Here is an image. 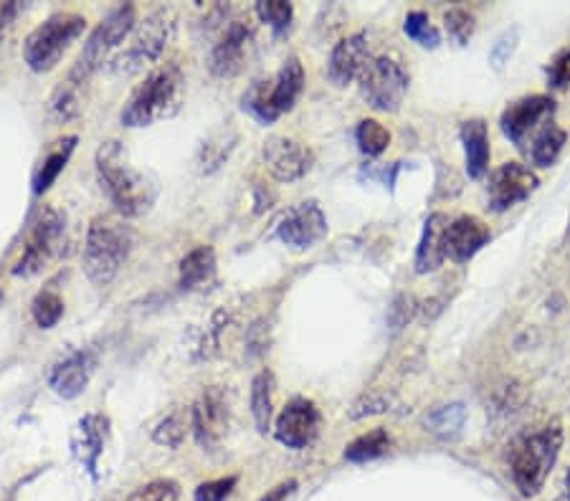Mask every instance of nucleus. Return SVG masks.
I'll use <instances>...</instances> for the list:
<instances>
[{
	"instance_id": "obj_19",
	"label": "nucleus",
	"mask_w": 570,
	"mask_h": 501,
	"mask_svg": "<svg viewBox=\"0 0 570 501\" xmlns=\"http://www.w3.org/2000/svg\"><path fill=\"white\" fill-rule=\"evenodd\" d=\"M553 109V99L543 97V94L520 99V102L510 104V107L505 109V114H502V132H505L512 142H522L527 137V132L535 130L545 117L553 114Z\"/></svg>"
},
{
	"instance_id": "obj_21",
	"label": "nucleus",
	"mask_w": 570,
	"mask_h": 501,
	"mask_svg": "<svg viewBox=\"0 0 570 501\" xmlns=\"http://www.w3.org/2000/svg\"><path fill=\"white\" fill-rule=\"evenodd\" d=\"M489 236H492V233H489V228L484 226L479 218H456L454 223H449V231H446V254L454 261H469L472 256H477L479 251H482V246L489 241Z\"/></svg>"
},
{
	"instance_id": "obj_33",
	"label": "nucleus",
	"mask_w": 570,
	"mask_h": 501,
	"mask_svg": "<svg viewBox=\"0 0 570 501\" xmlns=\"http://www.w3.org/2000/svg\"><path fill=\"white\" fill-rule=\"evenodd\" d=\"M256 13H259L261 21L269 23L277 33L287 31L294 18V8L287 0H261V3H256Z\"/></svg>"
},
{
	"instance_id": "obj_34",
	"label": "nucleus",
	"mask_w": 570,
	"mask_h": 501,
	"mask_svg": "<svg viewBox=\"0 0 570 501\" xmlns=\"http://www.w3.org/2000/svg\"><path fill=\"white\" fill-rule=\"evenodd\" d=\"M180 486L170 479H158L150 481V484L140 486L135 494L127 501H178Z\"/></svg>"
},
{
	"instance_id": "obj_8",
	"label": "nucleus",
	"mask_w": 570,
	"mask_h": 501,
	"mask_svg": "<svg viewBox=\"0 0 570 501\" xmlns=\"http://www.w3.org/2000/svg\"><path fill=\"white\" fill-rule=\"evenodd\" d=\"M175 33V13L170 8H160V11L150 13L140 26L135 28L130 49L122 56L114 59V71L120 74H135V71L145 69V66L155 64L163 56L165 46Z\"/></svg>"
},
{
	"instance_id": "obj_7",
	"label": "nucleus",
	"mask_w": 570,
	"mask_h": 501,
	"mask_svg": "<svg viewBox=\"0 0 570 501\" xmlns=\"http://www.w3.org/2000/svg\"><path fill=\"white\" fill-rule=\"evenodd\" d=\"M304 87V69L297 59L284 61L282 69L269 81H259L246 92L244 107L259 122L269 124L294 107Z\"/></svg>"
},
{
	"instance_id": "obj_14",
	"label": "nucleus",
	"mask_w": 570,
	"mask_h": 501,
	"mask_svg": "<svg viewBox=\"0 0 570 501\" xmlns=\"http://www.w3.org/2000/svg\"><path fill=\"white\" fill-rule=\"evenodd\" d=\"M317 433H320V410L307 398H294L292 403H287L274 426L277 441L294 451L310 446Z\"/></svg>"
},
{
	"instance_id": "obj_28",
	"label": "nucleus",
	"mask_w": 570,
	"mask_h": 501,
	"mask_svg": "<svg viewBox=\"0 0 570 501\" xmlns=\"http://www.w3.org/2000/svg\"><path fill=\"white\" fill-rule=\"evenodd\" d=\"M565 145V132L560 130L558 124H548L540 130V135L532 140V162L540 167H550L555 160H558L560 150Z\"/></svg>"
},
{
	"instance_id": "obj_23",
	"label": "nucleus",
	"mask_w": 570,
	"mask_h": 501,
	"mask_svg": "<svg viewBox=\"0 0 570 501\" xmlns=\"http://www.w3.org/2000/svg\"><path fill=\"white\" fill-rule=\"evenodd\" d=\"M464 155H467L469 178H482L489 165V132L482 119H469L462 124Z\"/></svg>"
},
{
	"instance_id": "obj_15",
	"label": "nucleus",
	"mask_w": 570,
	"mask_h": 501,
	"mask_svg": "<svg viewBox=\"0 0 570 501\" xmlns=\"http://www.w3.org/2000/svg\"><path fill=\"white\" fill-rule=\"evenodd\" d=\"M538 188V175L532 173L530 167L520 165V162H505L497 167L489 180V205L494 211H510L512 205L525 200L532 190Z\"/></svg>"
},
{
	"instance_id": "obj_1",
	"label": "nucleus",
	"mask_w": 570,
	"mask_h": 501,
	"mask_svg": "<svg viewBox=\"0 0 570 501\" xmlns=\"http://www.w3.org/2000/svg\"><path fill=\"white\" fill-rule=\"evenodd\" d=\"M97 178L120 216L137 218L150 211L155 183L125 160L117 142H107L97 152Z\"/></svg>"
},
{
	"instance_id": "obj_31",
	"label": "nucleus",
	"mask_w": 570,
	"mask_h": 501,
	"mask_svg": "<svg viewBox=\"0 0 570 501\" xmlns=\"http://www.w3.org/2000/svg\"><path fill=\"white\" fill-rule=\"evenodd\" d=\"M464 408L459 403L451 405H441L434 413L426 415V428L434 433H441V436H454L459 428L464 426Z\"/></svg>"
},
{
	"instance_id": "obj_41",
	"label": "nucleus",
	"mask_w": 570,
	"mask_h": 501,
	"mask_svg": "<svg viewBox=\"0 0 570 501\" xmlns=\"http://www.w3.org/2000/svg\"><path fill=\"white\" fill-rule=\"evenodd\" d=\"M413 314V299L411 297H398L396 304L391 307V322L393 327H403Z\"/></svg>"
},
{
	"instance_id": "obj_30",
	"label": "nucleus",
	"mask_w": 570,
	"mask_h": 501,
	"mask_svg": "<svg viewBox=\"0 0 570 501\" xmlns=\"http://www.w3.org/2000/svg\"><path fill=\"white\" fill-rule=\"evenodd\" d=\"M31 312L38 327L51 329L59 324L61 317H64V299H61L56 291H41V294L33 299Z\"/></svg>"
},
{
	"instance_id": "obj_20",
	"label": "nucleus",
	"mask_w": 570,
	"mask_h": 501,
	"mask_svg": "<svg viewBox=\"0 0 570 501\" xmlns=\"http://www.w3.org/2000/svg\"><path fill=\"white\" fill-rule=\"evenodd\" d=\"M107 426L109 421L104 415L99 413H89L84 415L79 426H76L74 441H71V448H74V456L79 458V464L89 471L92 479H97V464L99 456L104 451V441H107Z\"/></svg>"
},
{
	"instance_id": "obj_38",
	"label": "nucleus",
	"mask_w": 570,
	"mask_h": 501,
	"mask_svg": "<svg viewBox=\"0 0 570 501\" xmlns=\"http://www.w3.org/2000/svg\"><path fill=\"white\" fill-rule=\"evenodd\" d=\"M226 132H231V130H223V132H221V140H218V142L208 140L206 145H203L201 165H203V170H206V173H211V170H216V167L221 165L223 160H226L228 152L234 150V142H236V140L226 142Z\"/></svg>"
},
{
	"instance_id": "obj_9",
	"label": "nucleus",
	"mask_w": 570,
	"mask_h": 501,
	"mask_svg": "<svg viewBox=\"0 0 570 501\" xmlns=\"http://www.w3.org/2000/svg\"><path fill=\"white\" fill-rule=\"evenodd\" d=\"M360 94L378 112H396L408 92V74L401 61L391 56H375L358 76Z\"/></svg>"
},
{
	"instance_id": "obj_10",
	"label": "nucleus",
	"mask_w": 570,
	"mask_h": 501,
	"mask_svg": "<svg viewBox=\"0 0 570 501\" xmlns=\"http://www.w3.org/2000/svg\"><path fill=\"white\" fill-rule=\"evenodd\" d=\"M66 231V218L61 216L54 208H46L38 218L36 228H33V236L28 241L26 254L18 261V266L13 269V274H36L41 266L49 264L56 254H59L61 241H64Z\"/></svg>"
},
{
	"instance_id": "obj_27",
	"label": "nucleus",
	"mask_w": 570,
	"mask_h": 501,
	"mask_svg": "<svg viewBox=\"0 0 570 501\" xmlns=\"http://www.w3.org/2000/svg\"><path fill=\"white\" fill-rule=\"evenodd\" d=\"M74 145H76V137H66L64 142H59V147H56L54 152H49V157L44 160V167L38 170V175H36V193L41 195V193H46V190L51 188V185L56 183V178L61 175V170L66 167V162H69V157H71V152H74Z\"/></svg>"
},
{
	"instance_id": "obj_29",
	"label": "nucleus",
	"mask_w": 570,
	"mask_h": 501,
	"mask_svg": "<svg viewBox=\"0 0 570 501\" xmlns=\"http://www.w3.org/2000/svg\"><path fill=\"white\" fill-rule=\"evenodd\" d=\"M355 140H358L360 150H363L365 155L375 157L391 145V132H388L378 119H363V122L358 124Z\"/></svg>"
},
{
	"instance_id": "obj_11",
	"label": "nucleus",
	"mask_w": 570,
	"mask_h": 501,
	"mask_svg": "<svg viewBox=\"0 0 570 501\" xmlns=\"http://www.w3.org/2000/svg\"><path fill=\"white\" fill-rule=\"evenodd\" d=\"M228 421H231V408H228V398L223 388L213 385V388L203 390L201 398L190 410V426H193L198 443L203 448L218 446L226 436Z\"/></svg>"
},
{
	"instance_id": "obj_5",
	"label": "nucleus",
	"mask_w": 570,
	"mask_h": 501,
	"mask_svg": "<svg viewBox=\"0 0 570 501\" xmlns=\"http://www.w3.org/2000/svg\"><path fill=\"white\" fill-rule=\"evenodd\" d=\"M87 28V18L79 13H54L46 18L38 28H33L31 36L23 44V59L38 74L54 69L61 56L69 51L76 38Z\"/></svg>"
},
{
	"instance_id": "obj_37",
	"label": "nucleus",
	"mask_w": 570,
	"mask_h": 501,
	"mask_svg": "<svg viewBox=\"0 0 570 501\" xmlns=\"http://www.w3.org/2000/svg\"><path fill=\"white\" fill-rule=\"evenodd\" d=\"M391 410V398L383 393H368L360 400H355V405L350 408V418L360 421V418H368V415H378Z\"/></svg>"
},
{
	"instance_id": "obj_13",
	"label": "nucleus",
	"mask_w": 570,
	"mask_h": 501,
	"mask_svg": "<svg viewBox=\"0 0 570 501\" xmlns=\"http://www.w3.org/2000/svg\"><path fill=\"white\" fill-rule=\"evenodd\" d=\"M261 160L279 183H294L310 173L312 152L292 137H269L261 150Z\"/></svg>"
},
{
	"instance_id": "obj_17",
	"label": "nucleus",
	"mask_w": 570,
	"mask_h": 501,
	"mask_svg": "<svg viewBox=\"0 0 570 501\" xmlns=\"http://www.w3.org/2000/svg\"><path fill=\"white\" fill-rule=\"evenodd\" d=\"M370 56V44L365 33H353V36L342 38L340 44L332 49L330 64H327V74L335 81L337 87H345L353 79H358L363 74V69L368 66Z\"/></svg>"
},
{
	"instance_id": "obj_24",
	"label": "nucleus",
	"mask_w": 570,
	"mask_h": 501,
	"mask_svg": "<svg viewBox=\"0 0 570 501\" xmlns=\"http://www.w3.org/2000/svg\"><path fill=\"white\" fill-rule=\"evenodd\" d=\"M216 271V254L211 246L193 248L183 261H180V286L183 289H198L206 284Z\"/></svg>"
},
{
	"instance_id": "obj_32",
	"label": "nucleus",
	"mask_w": 570,
	"mask_h": 501,
	"mask_svg": "<svg viewBox=\"0 0 570 501\" xmlns=\"http://www.w3.org/2000/svg\"><path fill=\"white\" fill-rule=\"evenodd\" d=\"M403 31H406V36L411 38V41L426 46V49H436V46H439V41H441L439 31L431 26L429 16H426L424 11L408 13L406 23H403Z\"/></svg>"
},
{
	"instance_id": "obj_42",
	"label": "nucleus",
	"mask_w": 570,
	"mask_h": 501,
	"mask_svg": "<svg viewBox=\"0 0 570 501\" xmlns=\"http://www.w3.org/2000/svg\"><path fill=\"white\" fill-rule=\"evenodd\" d=\"M18 13H21V6H18V3H0V38L11 31Z\"/></svg>"
},
{
	"instance_id": "obj_18",
	"label": "nucleus",
	"mask_w": 570,
	"mask_h": 501,
	"mask_svg": "<svg viewBox=\"0 0 570 501\" xmlns=\"http://www.w3.org/2000/svg\"><path fill=\"white\" fill-rule=\"evenodd\" d=\"M94 372V355L87 350H76L51 370L49 385L59 398L74 400L87 390Z\"/></svg>"
},
{
	"instance_id": "obj_36",
	"label": "nucleus",
	"mask_w": 570,
	"mask_h": 501,
	"mask_svg": "<svg viewBox=\"0 0 570 501\" xmlns=\"http://www.w3.org/2000/svg\"><path fill=\"white\" fill-rule=\"evenodd\" d=\"M152 438H155L160 446L178 448L185 438V423L180 421V415H168V418L160 421V426L152 431Z\"/></svg>"
},
{
	"instance_id": "obj_25",
	"label": "nucleus",
	"mask_w": 570,
	"mask_h": 501,
	"mask_svg": "<svg viewBox=\"0 0 570 501\" xmlns=\"http://www.w3.org/2000/svg\"><path fill=\"white\" fill-rule=\"evenodd\" d=\"M272 395H274V378L272 372L264 370L259 372L251 383V415H254V423H256V431L266 433L269 426H272Z\"/></svg>"
},
{
	"instance_id": "obj_43",
	"label": "nucleus",
	"mask_w": 570,
	"mask_h": 501,
	"mask_svg": "<svg viewBox=\"0 0 570 501\" xmlns=\"http://www.w3.org/2000/svg\"><path fill=\"white\" fill-rule=\"evenodd\" d=\"M294 489H297V481H284V484L274 486L272 491H266L261 501H287V496H292Z\"/></svg>"
},
{
	"instance_id": "obj_35",
	"label": "nucleus",
	"mask_w": 570,
	"mask_h": 501,
	"mask_svg": "<svg viewBox=\"0 0 570 501\" xmlns=\"http://www.w3.org/2000/svg\"><path fill=\"white\" fill-rule=\"evenodd\" d=\"M446 31H449V36L454 38L456 44L464 46L472 38L474 33V18L469 16L467 11H462V8H454V11L446 13Z\"/></svg>"
},
{
	"instance_id": "obj_3",
	"label": "nucleus",
	"mask_w": 570,
	"mask_h": 501,
	"mask_svg": "<svg viewBox=\"0 0 570 501\" xmlns=\"http://www.w3.org/2000/svg\"><path fill=\"white\" fill-rule=\"evenodd\" d=\"M560 446H563V431H560L558 423H553V426L543 428V431L525 436L512 448V479H515L517 489L522 494L535 496L543 489L550 469L558 461Z\"/></svg>"
},
{
	"instance_id": "obj_40",
	"label": "nucleus",
	"mask_w": 570,
	"mask_h": 501,
	"mask_svg": "<svg viewBox=\"0 0 570 501\" xmlns=\"http://www.w3.org/2000/svg\"><path fill=\"white\" fill-rule=\"evenodd\" d=\"M548 79H550V84H553V87H558V89L568 87L570 84V49H565L563 54H560L558 59L550 64Z\"/></svg>"
},
{
	"instance_id": "obj_39",
	"label": "nucleus",
	"mask_w": 570,
	"mask_h": 501,
	"mask_svg": "<svg viewBox=\"0 0 570 501\" xmlns=\"http://www.w3.org/2000/svg\"><path fill=\"white\" fill-rule=\"evenodd\" d=\"M236 486V476H226V479L206 481L196 489L193 499L196 501H226Z\"/></svg>"
},
{
	"instance_id": "obj_2",
	"label": "nucleus",
	"mask_w": 570,
	"mask_h": 501,
	"mask_svg": "<svg viewBox=\"0 0 570 501\" xmlns=\"http://www.w3.org/2000/svg\"><path fill=\"white\" fill-rule=\"evenodd\" d=\"M185 79L175 64L160 66L135 89L127 107L122 109L125 127H150V124L168 119L178 112L183 102Z\"/></svg>"
},
{
	"instance_id": "obj_6",
	"label": "nucleus",
	"mask_w": 570,
	"mask_h": 501,
	"mask_svg": "<svg viewBox=\"0 0 570 501\" xmlns=\"http://www.w3.org/2000/svg\"><path fill=\"white\" fill-rule=\"evenodd\" d=\"M135 23L137 11L132 3H125V6H117L114 11H109V16L104 18V21L94 28L92 36L87 38V44H84L82 54L76 59L74 69L69 71V81H66V84H69L71 89L84 84V81L104 64V59L112 54V49H117V46L135 31Z\"/></svg>"
},
{
	"instance_id": "obj_16",
	"label": "nucleus",
	"mask_w": 570,
	"mask_h": 501,
	"mask_svg": "<svg viewBox=\"0 0 570 501\" xmlns=\"http://www.w3.org/2000/svg\"><path fill=\"white\" fill-rule=\"evenodd\" d=\"M325 233H327V218L315 200L294 205L292 211H287V216H284L282 223H279V238H282L287 246L297 248V251L315 246L317 241L325 238Z\"/></svg>"
},
{
	"instance_id": "obj_4",
	"label": "nucleus",
	"mask_w": 570,
	"mask_h": 501,
	"mask_svg": "<svg viewBox=\"0 0 570 501\" xmlns=\"http://www.w3.org/2000/svg\"><path fill=\"white\" fill-rule=\"evenodd\" d=\"M132 233L125 223L112 218L92 221L84 243V271L94 286H107L130 256Z\"/></svg>"
},
{
	"instance_id": "obj_22",
	"label": "nucleus",
	"mask_w": 570,
	"mask_h": 501,
	"mask_svg": "<svg viewBox=\"0 0 570 501\" xmlns=\"http://www.w3.org/2000/svg\"><path fill=\"white\" fill-rule=\"evenodd\" d=\"M446 231H449V218L444 213H434V216L426 221L424 236H421V243L416 248V271L418 274H429V271H436L446 254Z\"/></svg>"
},
{
	"instance_id": "obj_12",
	"label": "nucleus",
	"mask_w": 570,
	"mask_h": 501,
	"mask_svg": "<svg viewBox=\"0 0 570 501\" xmlns=\"http://www.w3.org/2000/svg\"><path fill=\"white\" fill-rule=\"evenodd\" d=\"M254 46V28L249 21H234L228 28H223L218 44L211 51V71L218 79H231L241 74L249 61V51Z\"/></svg>"
},
{
	"instance_id": "obj_44",
	"label": "nucleus",
	"mask_w": 570,
	"mask_h": 501,
	"mask_svg": "<svg viewBox=\"0 0 570 501\" xmlns=\"http://www.w3.org/2000/svg\"><path fill=\"white\" fill-rule=\"evenodd\" d=\"M565 489H568V496H570V471H568V476H565Z\"/></svg>"
},
{
	"instance_id": "obj_26",
	"label": "nucleus",
	"mask_w": 570,
	"mask_h": 501,
	"mask_svg": "<svg viewBox=\"0 0 570 501\" xmlns=\"http://www.w3.org/2000/svg\"><path fill=\"white\" fill-rule=\"evenodd\" d=\"M388 448H391V436L383 428H375V431L355 438L348 446V451H345V458L353 461V464H365V461H373V458L388 453Z\"/></svg>"
}]
</instances>
